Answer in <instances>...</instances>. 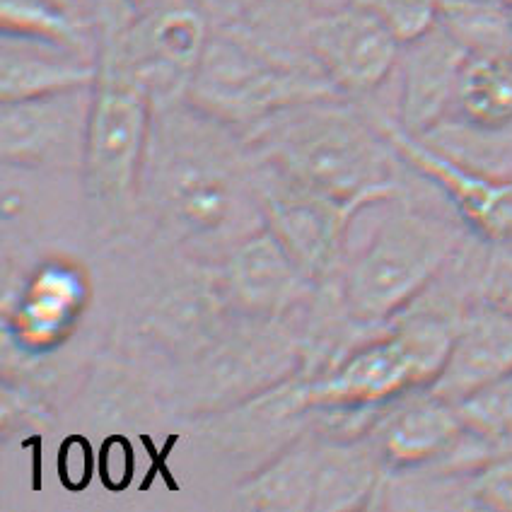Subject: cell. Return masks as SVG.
<instances>
[{"label":"cell","mask_w":512,"mask_h":512,"mask_svg":"<svg viewBox=\"0 0 512 512\" xmlns=\"http://www.w3.org/2000/svg\"><path fill=\"white\" fill-rule=\"evenodd\" d=\"M254 167L252 145L237 126L189 97L155 104L145 172L155 174L162 211L189 237L237 247L259 232L252 223L264 211Z\"/></svg>","instance_id":"cell-1"},{"label":"cell","mask_w":512,"mask_h":512,"mask_svg":"<svg viewBox=\"0 0 512 512\" xmlns=\"http://www.w3.org/2000/svg\"><path fill=\"white\" fill-rule=\"evenodd\" d=\"M471 51L442 22L404 44L399 56L397 124L428 136L445 124L457 97L459 75Z\"/></svg>","instance_id":"cell-12"},{"label":"cell","mask_w":512,"mask_h":512,"mask_svg":"<svg viewBox=\"0 0 512 512\" xmlns=\"http://www.w3.org/2000/svg\"><path fill=\"white\" fill-rule=\"evenodd\" d=\"M474 505L491 510H512V455L493 459L469 481Z\"/></svg>","instance_id":"cell-19"},{"label":"cell","mask_w":512,"mask_h":512,"mask_svg":"<svg viewBox=\"0 0 512 512\" xmlns=\"http://www.w3.org/2000/svg\"><path fill=\"white\" fill-rule=\"evenodd\" d=\"M259 160L348 208L397 194V150L375 112L343 95L278 109L244 131Z\"/></svg>","instance_id":"cell-2"},{"label":"cell","mask_w":512,"mask_h":512,"mask_svg":"<svg viewBox=\"0 0 512 512\" xmlns=\"http://www.w3.org/2000/svg\"><path fill=\"white\" fill-rule=\"evenodd\" d=\"M295 42L307 63L336 92L365 100L397 73L404 42L368 5L341 0L305 5L298 0Z\"/></svg>","instance_id":"cell-8"},{"label":"cell","mask_w":512,"mask_h":512,"mask_svg":"<svg viewBox=\"0 0 512 512\" xmlns=\"http://www.w3.org/2000/svg\"><path fill=\"white\" fill-rule=\"evenodd\" d=\"M95 85L3 102V160L17 167H83Z\"/></svg>","instance_id":"cell-10"},{"label":"cell","mask_w":512,"mask_h":512,"mask_svg":"<svg viewBox=\"0 0 512 512\" xmlns=\"http://www.w3.org/2000/svg\"><path fill=\"white\" fill-rule=\"evenodd\" d=\"M464 247L457 220L392 203L365 247L348 261L343 300L356 322L382 324L421 298Z\"/></svg>","instance_id":"cell-3"},{"label":"cell","mask_w":512,"mask_h":512,"mask_svg":"<svg viewBox=\"0 0 512 512\" xmlns=\"http://www.w3.org/2000/svg\"><path fill=\"white\" fill-rule=\"evenodd\" d=\"M457 322L438 314H416L389 334L372 339L343 358L307 392L312 406L327 409H377L433 387L450 358Z\"/></svg>","instance_id":"cell-5"},{"label":"cell","mask_w":512,"mask_h":512,"mask_svg":"<svg viewBox=\"0 0 512 512\" xmlns=\"http://www.w3.org/2000/svg\"><path fill=\"white\" fill-rule=\"evenodd\" d=\"M155 102L141 85L100 63L83 155L85 189L100 218H121L138 196Z\"/></svg>","instance_id":"cell-6"},{"label":"cell","mask_w":512,"mask_h":512,"mask_svg":"<svg viewBox=\"0 0 512 512\" xmlns=\"http://www.w3.org/2000/svg\"><path fill=\"white\" fill-rule=\"evenodd\" d=\"M491 3H500V5H510V8H512V0H491Z\"/></svg>","instance_id":"cell-20"},{"label":"cell","mask_w":512,"mask_h":512,"mask_svg":"<svg viewBox=\"0 0 512 512\" xmlns=\"http://www.w3.org/2000/svg\"><path fill=\"white\" fill-rule=\"evenodd\" d=\"M508 375H512V312L491 305L459 319L450 358L430 389L462 404Z\"/></svg>","instance_id":"cell-15"},{"label":"cell","mask_w":512,"mask_h":512,"mask_svg":"<svg viewBox=\"0 0 512 512\" xmlns=\"http://www.w3.org/2000/svg\"><path fill=\"white\" fill-rule=\"evenodd\" d=\"M87 298V278L73 261H46L29 276L10 317L15 341L32 353L56 348L78 324Z\"/></svg>","instance_id":"cell-14"},{"label":"cell","mask_w":512,"mask_h":512,"mask_svg":"<svg viewBox=\"0 0 512 512\" xmlns=\"http://www.w3.org/2000/svg\"><path fill=\"white\" fill-rule=\"evenodd\" d=\"M208 39L211 29L196 0H138L131 20L100 44V63L165 104L186 97Z\"/></svg>","instance_id":"cell-7"},{"label":"cell","mask_w":512,"mask_h":512,"mask_svg":"<svg viewBox=\"0 0 512 512\" xmlns=\"http://www.w3.org/2000/svg\"><path fill=\"white\" fill-rule=\"evenodd\" d=\"M254 177L261 211L273 237L312 281L327 276L339 261L353 215L360 208L341 206L298 179L273 170L259 157Z\"/></svg>","instance_id":"cell-9"},{"label":"cell","mask_w":512,"mask_h":512,"mask_svg":"<svg viewBox=\"0 0 512 512\" xmlns=\"http://www.w3.org/2000/svg\"><path fill=\"white\" fill-rule=\"evenodd\" d=\"M324 95L339 92L312 68L278 54L240 25L211 34L186 92L196 107L240 131L288 104Z\"/></svg>","instance_id":"cell-4"},{"label":"cell","mask_w":512,"mask_h":512,"mask_svg":"<svg viewBox=\"0 0 512 512\" xmlns=\"http://www.w3.org/2000/svg\"><path fill=\"white\" fill-rule=\"evenodd\" d=\"M462 409L455 401L430 389V397L409 399L382 418L375 435V447L384 464L413 469L450 455L462 440Z\"/></svg>","instance_id":"cell-16"},{"label":"cell","mask_w":512,"mask_h":512,"mask_svg":"<svg viewBox=\"0 0 512 512\" xmlns=\"http://www.w3.org/2000/svg\"><path fill=\"white\" fill-rule=\"evenodd\" d=\"M230 281L242 302L276 312L302 300L312 278L295 264L271 230H259L232 249Z\"/></svg>","instance_id":"cell-17"},{"label":"cell","mask_w":512,"mask_h":512,"mask_svg":"<svg viewBox=\"0 0 512 512\" xmlns=\"http://www.w3.org/2000/svg\"><path fill=\"white\" fill-rule=\"evenodd\" d=\"M469 131L496 136L512 128V56L471 51L459 75L452 114Z\"/></svg>","instance_id":"cell-18"},{"label":"cell","mask_w":512,"mask_h":512,"mask_svg":"<svg viewBox=\"0 0 512 512\" xmlns=\"http://www.w3.org/2000/svg\"><path fill=\"white\" fill-rule=\"evenodd\" d=\"M384 136L394 145L401 162H409L418 174L430 179L450 196L464 223L484 237L505 242L512 237V179H498L457 160L455 155L411 136L394 116L377 114Z\"/></svg>","instance_id":"cell-11"},{"label":"cell","mask_w":512,"mask_h":512,"mask_svg":"<svg viewBox=\"0 0 512 512\" xmlns=\"http://www.w3.org/2000/svg\"><path fill=\"white\" fill-rule=\"evenodd\" d=\"M3 102L95 85L100 49L87 42L3 32Z\"/></svg>","instance_id":"cell-13"}]
</instances>
